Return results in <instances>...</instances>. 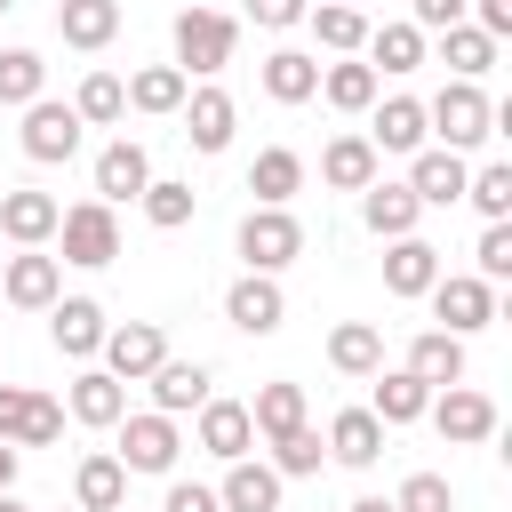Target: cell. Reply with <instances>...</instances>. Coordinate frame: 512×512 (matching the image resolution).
<instances>
[{
  "label": "cell",
  "mask_w": 512,
  "mask_h": 512,
  "mask_svg": "<svg viewBox=\"0 0 512 512\" xmlns=\"http://www.w3.org/2000/svg\"><path fill=\"white\" fill-rule=\"evenodd\" d=\"M424 128H432L448 152H472V144H488V136H496V104H488V88H480V80H448V88L424 104Z\"/></svg>",
  "instance_id": "obj_1"
},
{
  "label": "cell",
  "mask_w": 512,
  "mask_h": 512,
  "mask_svg": "<svg viewBox=\"0 0 512 512\" xmlns=\"http://www.w3.org/2000/svg\"><path fill=\"white\" fill-rule=\"evenodd\" d=\"M232 48H240V24L224 16V8H184L176 16V72L192 80H216L224 64H232Z\"/></svg>",
  "instance_id": "obj_2"
},
{
  "label": "cell",
  "mask_w": 512,
  "mask_h": 512,
  "mask_svg": "<svg viewBox=\"0 0 512 512\" xmlns=\"http://www.w3.org/2000/svg\"><path fill=\"white\" fill-rule=\"evenodd\" d=\"M56 240H64L56 264L104 272V264L120 256V216H112V200H80V208H64V216H56Z\"/></svg>",
  "instance_id": "obj_3"
},
{
  "label": "cell",
  "mask_w": 512,
  "mask_h": 512,
  "mask_svg": "<svg viewBox=\"0 0 512 512\" xmlns=\"http://www.w3.org/2000/svg\"><path fill=\"white\" fill-rule=\"evenodd\" d=\"M0 440L8 448H56L64 440V400H48L32 384H0Z\"/></svg>",
  "instance_id": "obj_4"
},
{
  "label": "cell",
  "mask_w": 512,
  "mask_h": 512,
  "mask_svg": "<svg viewBox=\"0 0 512 512\" xmlns=\"http://www.w3.org/2000/svg\"><path fill=\"white\" fill-rule=\"evenodd\" d=\"M304 256V224L288 216V208H248L240 216V264L248 272H280V264H296Z\"/></svg>",
  "instance_id": "obj_5"
},
{
  "label": "cell",
  "mask_w": 512,
  "mask_h": 512,
  "mask_svg": "<svg viewBox=\"0 0 512 512\" xmlns=\"http://www.w3.org/2000/svg\"><path fill=\"white\" fill-rule=\"evenodd\" d=\"M424 296H432V320H440L448 336H480V328L496 320V288H488L480 272H440Z\"/></svg>",
  "instance_id": "obj_6"
},
{
  "label": "cell",
  "mask_w": 512,
  "mask_h": 512,
  "mask_svg": "<svg viewBox=\"0 0 512 512\" xmlns=\"http://www.w3.org/2000/svg\"><path fill=\"white\" fill-rule=\"evenodd\" d=\"M120 432V464L128 472H176V456H184V432H176V416H160V408H144V416H120L112 424Z\"/></svg>",
  "instance_id": "obj_7"
},
{
  "label": "cell",
  "mask_w": 512,
  "mask_h": 512,
  "mask_svg": "<svg viewBox=\"0 0 512 512\" xmlns=\"http://www.w3.org/2000/svg\"><path fill=\"white\" fill-rule=\"evenodd\" d=\"M16 144H24V160H40V168L72 160V152H80V112H72V104H56V96H32V104H24Z\"/></svg>",
  "instance_id": "obj_8"
},
{
  "label": "cell",
  "mask_w": 512,
  "mask_h": 512,
  "mask_svg": "<svg viewBox=\"0 0 512 512\" xmlns=\"http://www.w3.org/2000/svg\"><path fill=\"white\" fill-rule=\"evenodd\" d=\"M96 360H104L120 384H144V376L168 360V328H160V320H128V328H104Z\"/></svg>",
  "instance_id": "obj_9"
},
{
  "label": "cell",
  "mask_w": 512,
  "mask_h": 512,
  "mask_svg": "<svg viewBox=\"0 0 512 512\" xmlns=\"http://www.w3.org/2000/svg\"><path fill=\"white\" fill-rule=\"evenodd\" d=\"M424 416L440 424V440H448V448H480V440L496 432V400H488V392H472V384H440Z\"/></svg>",
  "instance_id": "obj_10"
},
{
  "label": "cell",
  "mask_w": 512,
  "mask_h": 512,
  "mask_svg": "<svg viewBox=\"0 0 512 512\" xmlns=\"http://www.w3.org/2000/svg\"><path fill=\"white\" fill-rule=\"evenodd\" d=\"M224 320H232L240 336H272V328L288 320V296H280V280H272V272H240V280L224 288Z\"/></svg>",
  "instance_id": "obj_11"
},
{
  "label": "cell",
  "mask_w": 512,
  "mask_h": 512,
  "mask_svg": "<svg viewBox=\"0 0 512 512\" xmlns=\"http://www.w3.org/2000/svg\"><path fill=\"white\" fill-rule=\"evenodd\" d=\"M104 304L96 296H56L48 304V344L64 352V360H96V344H104Z\"/></svg>",
  "instance_id": "obj_12"
},
{
  "label": "cell",
  "mask_w": 512,
  "mask_h": 512,
  "mask_svg": "<svg viewBox=\"0 0 512 512\" xmlns=\"http://www.w3.org/2000/svg\"><path fill=\"white\" fill-rule=\"evenodd\" d=\"M56 216H64V200H56V192L0 184V232H8L16 248H40V240H56Z\"/></svg>",
  "instance_id": "obj_13"
},
{
  "label": "cell",
  "mask_w": 512,
  "mask_h": 512,
  "mask_svg": "<svg viewBox=\"0 0 512 512\" xmlns=\"http://www.w3.org/2000/svg\"><path fill=\"white\" fill-rule=\"evenodd\" d=\"M464 152H448V144H424V152H408V192L424 200V208H456L464 200Z\"/></svg>",
  "instance_id": "obj_14"
},
{
  "label": "cell",
  "mask_w": 512,
  "mask_h": 512,
  "mask_svg": "<svg viewBox=\"0 0 512 512\" xmlns=\"http://www.w3.org/2000/svg\"><path fill=\"white\" fill-rule=\"evenodd\" d=\"M0 296H8L16 312H48V304L64 296V264H56V256H40V248H24V256H8Z\"/></svg>",
  "instance_id": "obj_15"
},
{
  "label": "cell",
  "mask_w": 512,
  "mask_h": 512,
  "mask_svg": "<svg viewBox=\"0 0 512 512\" xmlns=\"http://www.w3.org/2000/svg\"><path fill=\"white\" fill-rule=\"evenodd\" d=\"M64 408H72V424L112 432V424L128 416V384H120L112 368H80V376H72V392H64Z\"/></svg>",
  "instance_id": "obj_16"
},
{
  "label": "cell",
  "mask_w": 512,
  "mask_h": 512,
  "mask_svg": "<svg viewBox=\"0 0 512 512\" xmlns=\"http://www.w3.org/2000/svg\"><path fill=\"white\" fill-rule=\"evenodd\" d=\"M192 416H200V432H192V440H200V448H208L216 464H232V456H248V448H256L248 400H216V392H208V400H200Z\"/></svg>",
  "instance_id": "obj_17"
},
{
  "label": "cell",
  "mask_w": 512,
  "mask_h": 512,
  "mask_svg": "<svg viewBox=\"0 0 512 512\" xmlns=\"http://www.w3.org/2000/svg\"><path fill=\"white\" fill-rule=\"evenodd\" d=\"M184 136H192V152H224L232 144V128H240V104L224 96V88H184Z\"/></svg>",
  "instance_id": "obj_18"
},
{
  "label": "cell",
  "mask_w": 512,
  "mask_h": 512,
  "mask_svg": "<svg viewBox=\"0 0 512 512\" xmlns=\"http://www.w3.org/2000/svg\"><path fill=\"white\" fill-rule=\"evenodd\" d=\"M144 184H152V152H144L136 136H112V144L96 152V200L120 208V200H136Z\"/></svg>",
  "instance_id": "obj_19"
},
{
  "label": "cell",
  "mask_w": 512,
  "mask_h": 512,
  "mask_svg": "<svg viewBox=\"0 0 512 512\" xmlns=\"http://www.w3.org/2000/svg\"><path fill=\"white\" fill-rule=\"evenodd\" d=\"M144 384H152V408H160V416H192V408L216 392V368H208V360H160Z\"/></svg>",
  "instance_id": "obj_20"
},
{
  "label": "cell",
  "mask_w": 512,
  "mask_h": 512,
  "mask_svg": "<svg viewBox=\"0 0 512 512\" xmlns=\"http://www.w3.org/2000/svg\"><path fill=\"white\" fill-rule=\"evenodd\" d=\"M328 456H336L344 472H368V464L384 456V424H376V408H336V416H328Z\"/></svg>",
  "instance_id": "obj_21"
},
{
  "label": "cell",
  "mask_w": 512,
  "mask_h": 512,
  "mask_svg": "<svg viewBox=\"0 0 512 512\" xmlns=\"http://www.w3.org/2000/svg\"><path fill=\"white\" fill-rule=\"evenodd\" d=\"M248 192H256V208H288V200L304 192V152L264 144V152L248 160Z\"/></svg>",
  "instance_id": "obj_22"
},
{
  "label": "cell",
  "mask_w": 512,
  "mask_h": 512,
  "mask_svg": "<svg viewBox=\"0 0 512 512\" xmlns=\"http://www.w3.org/2000/svg\"><path fill=\"white\" fill-rule=\"evenodd\" d=\"M416 216H424V200L408 192V184H360V224L376 232V240H400V232H416Z\"/></svg>",
  "instance_id": "obj_23"
},
{
  "label": "cell",
  "mask_w": 512,
  "mask_h": 512,
  "mask_svg": "<svg viewBox=\"0 0 512 512\" xmlns=\"http://www.w3.org/2000/svg\"><path fill=\"white\" fill-rule=\"evenodd\" d=\"M432 280H440V248H432V240H416V232L384 240V288H392V296H424Z\"/></svg>",
  "instance_id": "obj_24"
},
{
  "label": "cell",
  "mask_w": 512,
  "mask_h": 512,
  "mask_svg": "<svg viewBox=\"0 0 512 512\" xmlns=\"http://www.w3.org/2000/svg\"><path fill=\"white\" fill-rule=\"evenodd\" d=\"M72 504H80V512H120V504H128V464H120L112 448L80 456V472H72Z\"/></svg>",
  "instance_id": "obj_25"
},
{
  "label": "cell",
  "mask_w": 512,
  "mask_h": 512,
  "mask_svg": "<svg viewBox=\"0 0 512 512\" xmlns=\"http://www.w3.org/2000/svg\"><path fill=\"white\" fill-rule=\"evenodd\" d=\"M216 504H224V512H280V472H272V464L232 456V464H224V480H216Z\"/></svg>",
  "instance_id": "obj_26"
},
{
  "label": "cell",
  "mask_w": 512,
  "mask_h": 512,
  "mask_svg": "<svg viewBox=\"0 0 512 512\" xmlns=\"http://www.w3.org/2000/svg\"><path fill=\"white\" fill-rule=\"evenodd\" d=\"M256 80H264L272 104H312V96H320V56H304V48H272Z\"/></svg>",
  "instance_id": "obj_27"
},
{
  "label": "cell",
  "mask_w": 512,
  "mask_h": 512,
  "mask_svg": "<svg viewBox=\"0 0 512 512\" xmlns=\"http://www.w3.org/2000/svg\"><path fill=\"white\" fill-rule=\"evenodd\" d=\"M368 112H376V120H368V144H376V152H424L432 128H424V104H416V96H384V104H368Z\"/></svg>",
  "instance_id": "obj_28"
},
{
  "label": "cell",
  "mask_w": 512,
  "mask_h": 512,
  "mask_svg": "<svg viewBox=\"0 0 512 512\" xmlns=\"http://www.w3.org/2000/svg\"><path fill=\"white\" fill-rule=\"evenodd\" d=\"M56 32H64V48L96 56L120 32V0H56Z\"/></svg>",
  "instance_id": "obj_29"
},
{
  "label": "cell",
  "mask_w": 512,
  "mask_h": 512,
  "mask_svg": "<svg viewBox=\"0 0 512 512\" xmlns=\"http://www.w3.org/2000/svg\"><path fill=\"white\" fill-rule=\"evenodd\" d=\"M376 168H384V152L368 136H328V152H320V184H336V192L376 184Z\"/></svg>",
  "instance_id": "obj_30"
},
{
  "label": "cell",
  "mask_w": 512,
  "mask_h": 512,
  "mask_svg": "<svg viewBox=\"0 0 512 512\" xmlns=\"http://www.w3.org/2000/svg\"><path fill=\"white\" fill-rule=\"evenodd\" d=\"M408 376H424L432 392L440 384H464V336H448V328H424L416 344H408V360H400Z\"/></svg>",
  "instance_id": "obj_31"
},
{
  "label": "cell",
  "mask_w": 512,
  "mask_h": 512,
  "mask_svg": "<svg viewBox=\"0 0 512 512\" xmlns=\"http://www.w3.org/2000/svg\"><path fill=\"white\" fill-rule=\"evenodd\" d=\"M368 408H376L384 432H392V424H416V416L432 408V384L408 376V368H376V400H368Z\"/></svg>",
  "instance_id": "obj_32"
},
{
  "label": "cell",
  "mask_w": 512,
  "mask_h": 512,
  "mask_svg": "<svg viewBox=\"0 0 512 512\" xmlns=\"http://www.w3.org/2000/svg\"><path fill=\"white\" fill-rule=\"evenodd\" d=\"M304 24H312V40H320L328 56H360V40H368V16H360L352 0H312Z\"/></svg>",
  "instance_id": "obj_33"
},
{
  "label": "cell",
  "mask_w": 512,
  "mask_h": 512,
  "mask_svg": "<svg viewBox=\"0 0 512 512\" xmlns=\"http://www.w3.org/2000/svg\"><path fill=\"white\" fill-rule=\"evenodd\" d=\"M440 64H448V80H488L496 40H488L480 24H448V32H440Z\"/></svg>",
  "instance_id": "obj_34"
},
{
  "label": "cell",
  "mask_w": 512,
  "mask_h": 512,
  "mask_svg": "<svg viewBox=\"0 0 512 512\" xmlns=\"http://www.w3.org/2000/svg\"><path fill=\"white\" fill-rule=\"evenodd\" d=\"M328 360H336L344 376H376V368H384V328H376V320H344V328L328 336Z\"/></svg>",
  "instance_id": "obj_35"
},
{
  "label": "cell",
  "mask_w": 512,
  "mask_h": 512,
  "mask_svg": "<svg viewBox=\"0 0 512 512\" xmlns=\"http://www.w3.org/2000/svg\"><path fill=\"white\" fill-rule=\"evenodd\" d=\"M360 48H368L376 72H416V64H424V32H416V24H368Z\"/></svg>",
  "instance_id": "obj_36"
},
{
  "label": "cell",
  "mask_w": 512,
  "mask_h": 512,
  "mask_svg": "<svg viewBox=\"0 0 512 512\" xmlns=\"http://www.w3.org/2000/svg\"><path fill=\"white\" fill-rule=\"evenodd\" d=\"M248 424H256L264 440L296 432V424H304V384H288V376H280V384H264V392L248 400Z\"/></svg>",
  "instance_id": "obj_37"
},
{
  "label": "cell",
  "mask_w": 512,
  "mask_h": 512,
  "mask_svg": "<svg viewBox=\"0 0 512 512\" xmlns=\"http://www.w3.org/2000/svg\"><path fill=\"white\" fill-rule=\"evenodd\" d=\"M120 88H128V104H136V112H152V120H160V112H176V104H184V88H192V80H184L176 64H144V72H136V80H120Z\"/></svg>",
  "instance_id": "obj_38"
},
{
  "label": "cell",
  "mask_w": 512,
  "mask_h": 512,
  "mask_svg": "<svg viewBox=\"0 0 512 512\" xmlns=\"http://www.w3.org/2000/svg\"><path fill=\"white\" fill-rule=\"evenodd\" d=\"M320 96L336 104V112H368L376 104V64H320Z\"/></svg>",
  "instance_id": "obj_39"
},
{
  "label": "cell",
  "mask_w": 512,
  "mask_h": 512,
  "mask_svg": "<svg viewBox=\"0 0 512 512\" xmlns=\"http://www.w3.org/2000/svg\"><path fill=\"white\" fill-rule=\"evenodd\" d=\"M72 112H80V128H112V120H128V88H120V72H88L80 96H72Z\"/></svg>",
  "instance_id": "obj_40"
},
{
  "label": "cell",
  "mask_w": 512,
  "mask_h": 512,
  "mask_svg": "<svg viewBox=\"0 0 512 512\" xmlns=\"http://www.w3.org/2000/svg\"><path fill=\"white\" fill-rule=\"evenodd\" d=\"M136 200H144V224H152V232H184V224H192V184H184V176H152Z\"/></svg>",
  "instance_id": "obj_41"
},
{
  "label": "cell",
  "mask_w": 512,
  "mask_h": 512,
  "mask_svg": "<svg viewBox=\"0 0 512 512\" xmlns=\"http://www.w3.org/2000/svg\"><path fill=\"white\" fill-rule=\"evenodd\" d=\"M32 96H48V64L32 56V48H0V104H32Z\"/></svg>",
  "instance_id": "obj_42"
},
{
  "label": "cell",
  "mask_w": 512,
  "mask_h": 512,
  "mask_svg": "<svg viewBox=\"0 0 512 512\" xmlns=\"http://www.w3.org/2000/svg\"><path fill=\"white\" fill-rule=\"evenodd\" d=\"M320 464H328V440H320L312 424H296V432L272 440V472H280V480H304V472H320Z\"/></svg>",
  "instance_id": "obj_43"
},
{
  "label": "cell",
  "mask_w": 512,
  "mask_h": 512,
  "mask_svg": "<svg viewBox=\"0 0 512 512\" xmlns=\"http://www.w3.org/2000/svg\"><path fill=\"white\" fill-rule=\"evenodd\" d=\"M464 200H472L488 224H504V216H512V168H504V160L472 168V176H464Z\"/></svg>",
  "instance_id": "obj_44"
},
{
  "label": "cell",
  "mask_w": 512,
  "mask_h": 512,
  "mask_svg": "<svg viewBox=\"0 0 512 512\" xmlns=\"http://www.w3.org/2000/svg\"><path fill=\"white\" fill-rule=\"evenodd\" d=\"M392 512H456V488H448L440 472H408V480L392 488Z\"/></svg>",
  "instance_id": "obj_45"
},
{
  "label": "cell",
  "mask_w": 512,
  "mask_h": 512,
  "mask_svg": "<svg viewBox=\"0 0 512 512\" xmlns=\"http://www.w3.org/2000/svg\"><path fill=\"white\" fill-rule=\"evenodd\" d=\"M472 256H480V280L504 288V280H512V216H504V224H480V248H472Z\"/></svg>",
  "instance_id": "obj_46"
},
{
  "label": "cell",
  "mask_w": 512,
  "mask_h": 512,
  "mask_svg": "<svg viewBox=\"0 0 512 512\" xmlns=\"http://www.w3.org/2000/svg\"><path fill=\"white\" fill-rule=\"evenodd\" d=\"M160 512H224V504H216V488H200V480H168Z\"/></svg>",
  "instance_id": "obj_47"
},
{
  "label": "cell",
  "mask_w": 512,
  "mask_h": 512,
  "mask_svg": "<svg viewBox=\"0 0 512 512\" xmlns=\"http://www.w3.org/2000/svg\"><path fill=\"white\" fill-rule=\"evenodd\" d=\"M408 8H416V16H408L416 32H448V24H464V8H472V0H408Z\"/></svg>",
  "instance_id": "obj_48"
},
{
  "label": "cell",
  "mask_w": 512,
  "mask_h": 512,
  "mask_svg": "<svg viewBox=\"0 0 512 512\" xmlns=\"http://www.w3.org/2000/svg\"><path fill=\"white\" fill-rule=\"evenodd\" d=\"M304 8H312V0H248V16H256L264 32H288V24H304Z\"/></svg>",
  "instance_id": "obj_49"
},
{
  "label": "cell",
  "mask_w": 512,
  "mask_h": 512,
  "mask_svg": "<svg viewBox=\"0 0 512 512\" xmlns=\"http://www.w3.org/2000/svg\"><path fill=\"white\" fill-rule=\"evenodd\" d=\"M472 24H480L488 40H504V32H512V0H472Z\"/></svg>",
  "instance_id": "obj_50"
},
{
  "label": "cell",
  "mask_w": 512,
  "mask_h": 512,
  "mask_svg": "<svg viewBox=\"0 0 512 512\" xmlns=\"http://www.w3.org/2000/svg\"><path fill=\"white\" fill-rule=\"evenodd\" d=\"M16 464H24V448H8V440H0V488H16Z\"/></svg>",
  "instance_id": "obj_51"
},
{
  "label": "cell",
  "mask_w": 512,
  "mask_h": 512,
  "mask_svg": "<svg viewBox=\"0 0 512 512\" xmlns=\"http://www.w3.org/2000/svg\"><path fill=\"white\" fill-rule=\"evenodd\" d=\"M344 512H392V496H352Z\"/></svg>",
  "instance_id": "obj_52"
},
{
  "label": "cell",
  "mask_w": 512,
  "mask_h": 512,
  "mask_svg": "<svg viewBox=\"0 0 512 512\" xmlns=\"http://www.w3.org/2000/svg\"><path fill=\"white\" fill-rule=\"evenodd\" d=\"M0 512H24V504H16V496H8V488H0Z\"/></svg>",
  "instance_id": "obj_53"
},
{
  "label": "cell",
  "mask_w": 512,
  "mask_h": 512,
  "mask_svg": "<svg viewBox=\"0 0 512 512\" xmlns=\"http://www.w3.org/2000/svg\"><path fill=\"white\" fill-rule=\"evenodd\" d=\"M8 8H16V0H0V16H8Z\"/></svg>",
  "instance_id": "obj_54"
},
{
  "label": "cell",
  "mask_w": 512,
  "mask_h": 512,
  "mask_svg": "<svg viewBox=\"0 0 512 512\" xmlns=\"http://www.w3.org/2000/svg\"><path fill=\"white\" fill-rule=\"evenodd\" d=\"M64 512H80V504H64Z\"/></svg>",
  "instance_id": "obj_55"
}]
</instances>
